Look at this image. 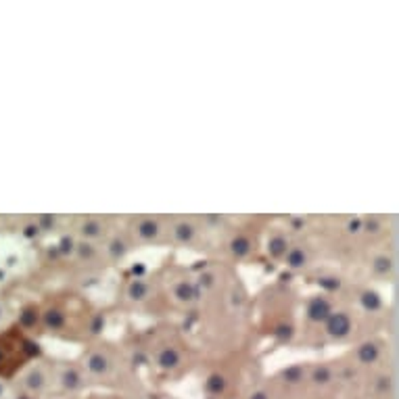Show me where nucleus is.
I'll use <instances>...</instances> for the list:
<instances>
[{
  "label": "nucleus",
  "instance_id": "nucleus-8",
  "mask_svg": "<svg viewBox=\"0 0 399 399\" xmlns=\"http://www.w3.org/2000/svg\"><path fill=\"white\" fill-rule=\"evenodd\" d=\"M253 245H255V243L251 241V237H249L247 232H237V235L232 237V241L228 243L230 253H232L237 260H245L247 255H251Z\"/></svg>",
  "mask_w": 399,
  "mask_h": 399
},
{
  "label": "nucleus",
  "instance_id": "nucleus-1",
  "mask_svg": "<svg viewBox=\"0 0 399 399\" xmlns=\"http://www.w3.org/2000/svg\"><path fill=\"white\" fill-rule=\"evenodd\" d=\"M36 355H40V345L17 324L0 332V378L15 376Z\"/></svg>",
  "mask_w": 399,
  "mask_h": 399
},
{
  "label": "nucleus",
  "instance_id": "nucleus-12",
  "mask_svg": "<svg viewBox=\"0 0 399 399\" xmlns=\"http://www.w3.org/2000/svg\"><path fill=\"white\" fill-rule=\"evenodd\" d=\"M148 295H151V287L144 280H134L128 287V297L132 301H144V299H148Z\"/></svg>",
  "mask_w": 399,
  "mask_h": 399
},
{
  "label": "nucleus",
  "instance_id": "nucleus-14",
  "mask_svg": "<svg viewBox=\"0 0 399 399\" xmlns=\"http://www.w3.org/2000/svg\"><path fill=\"white\" fill-rule=\"evenodd\" d=\"M126 251H128V245H126V243H124L121 239H117V241H115V243L111 245V253H113L115 257H121V255H124Z\"/></svg>",
  "mask_w": 399,
  "mask_h": 399
},
{
  "label": "nucleus",
  "instance_id": "nucleus-7",
  "mask_svg": "<svg viewBox=\"0 0 399 399\" xmlns=\"http://www.w3.org/2000/svg\"><path fill=\"white\" fill-rule=\"evenodd\" d=\"M171 235L178 243L182 245H192L196 235H198V228L194 226L192 220H178L173 226H171Z\"/></svg>",
  "mask_w": 399,
  "mask_h": 399
},
{
  "label": "nucleus",
  "instance_id": "nucleus-4",
  "mask_svg": "<svg viewBox=\"0 0 399 399\" xmlns=\"http://www.w3.org/2000/svg\"><path fill=\"white\" fill-rule=\"evenodd\" d=\"M330 314H332V301H330L326 295H314V297L307 301L305 318H307L312 324L326 322Z\"/></svg>",
  "mask_w": 399,
  "mask_h": 399
},
{
  "label": "nucleus",
  "instance_id": "nucleus-13",
  "mask_svg": "<svg viewBox=\"0 0 399 399\" xmlns=\"http://www.w3.org/2000/svg\"><path fill=\"white\" fill-rule=\"evenodd\" d=\"M80 232L88 239H99L103 235V224L96 218H86L80 226Z\"/></svg>",
  "mask_w": 399,
  "mask_h": 399
},
{
  "label": "nucleus",
  "instance_id": "nucleus-9",
  "mask_svg": "<svg viewBox=\"0 0 399 399\" xmlns=\"http://www.w3.org/2000/svg\"><path fill=\"white\" fill-rule=\"evenodd\" d=\"M59 380H61V384H63L65 389L76 391V389H80V387L84 384V374H82L80 368H76V366H67V368H63Z\"/></svg>",
  "mask_w": 399,
  "mask_h": 399
},
{
  "label": "nucleus",
  "instance_id": "nucleus-5",
  "mask_svg": "<svg viewBox=\"0 0 399 399\" xmlns=\"http://www.w3.org/2000/svg\"><path fill=\"white\" fill-rule=\"evenodd\" d=\"M155 362L161 370H176L184 364V353L178 345H163L157 349V355H155Z\"/></svg>",
  "mask_w": 399,
  "mask_h": 399
},
{
  "label": "nucleus",
  "instance_id": "nucleus-3",
  "mask_svg": "<svg viewBox=\"0 0 399 399\" xmlns=\"http://www.w3.org/2000/svg\"><path fill=\"white\" fill-rule=\"evenodd\" d=\"M132 232L142 243H157V241H161L163 226L157 218H138L132 224Z\"/></svg>",
  "mask_w": 399,
  "mask_h": 399
},
{
  "label": "nucleus",
  "instance_id": "nucleus-10",
  "mask_svg": "<svg viewBox=\"0 0 399 399\" xmlns=\"http://www.w3.org/2000/svg\"><path fill=\"white\" fill-rule=\"evenodd\" d=\"M289 251V241L282 232H274L270 235V241H268V253L274 257V260H282Z\"/></svg>",
  "mask_w": 399,
  "mask_h": 399
},
{
  "label": "nucleus",
  "instance_id": "nucleus-15",
  "mask_svg": "<svg viewBox=\"0 0 399 399\" xmlns=\"http://www.w3.org/2000/svg\"><path fill=\"white\" fill-rule=\"evenodd\" d=\"M3 312H5V307H3V303H0V318H3Z\"/></svg>",
  "mask_w": 399,
  "mask_h": 399
},
{
  "label": "nucleus",
  "instance_id": "nucleus-6",
  "mask_svg": "<svg viewBox=\"0 0 399 399\" xmlns=\"http://www.w3.org/2000/svg\"><path fill=\"white\" fill-rule=\"evenodd\" d=\"M22 384L28 391V395H38L46 389L49 384V374L42 366H32L26 370V374L22 376Z\"/></svg>",
  "mask_w": 399,
  "mask_h": 399
},
{
  "label": "nucleus",
  "instance_id": "nucleus-11",
  "mask_svg": "<svg viewBox=\"0 0 399 399\" xmlns=\"http://www.w3.org/2000/svg\"><path fill=\"white\" fill-rule=\"evenodd\" d=\"M285 262L289 268H303L307 264V249L301 247V245H295V247H289L287 255H285Z\"/></svg>",
  "mask_w": 399,
  "mask_h": 399
},
{
  "label": "nucleus",
  "instance_id": "nucleus-2",
  "mask_svg": "<svg viewBox=\"0 0 399 399\" xmlns=\"http://www.w3.org/2000/svg\"><path fill=\"white\" fill-rule=\"evenodd\" d=\"M324 324H326V334L332 341H345L353 332V318L349 312H332Z\"/></svg>",
  "mask_w": 399,
  "mask_h": 399
}]
</instances>
